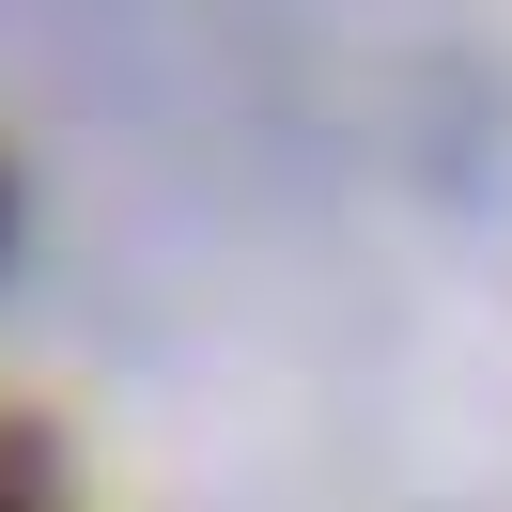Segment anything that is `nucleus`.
<instances>
[{
  "label": "nucleus",
  "instance_id": "f257e3e1",
  "mask_svg": "<svg viewBox=\"0 0 512 512\" xmlns=\"http://www.w3.org/2000/svg\"><path fill=\"white\" fill-rule=\"evenodd\" d=\"M0 512H16V497H0Z\"/></svg>",
  "mask_w": 512,
  "mask_h": 512
}]
</instances>
